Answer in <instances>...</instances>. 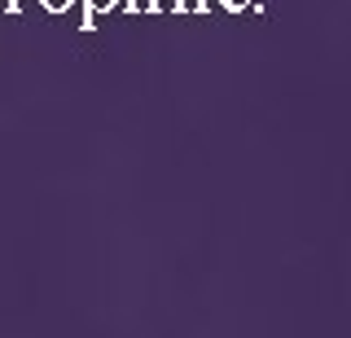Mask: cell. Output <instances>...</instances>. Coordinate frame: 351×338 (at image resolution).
Masks as SVG:
<instances>
[{
    "label": "cell",
    "mask_w": 351,
    "mask_h": 338,
    "mask_svg": "<svg viewBox=\"0 0 351 338\" xmlns=\"http://www.w3.org/2000/svg\"><path fill=\"white\" fill-rule=\"evenodd\" d=\"M44 9H49V14H66V9H71V0H40Z\"/></svg>",
    "instance_id": "obj_3"
},
{
    "label": "cell",
    "mask_w": 351,
    "mask_h": 338,
    "mask_svg": "<svg viewBox=\"0 0 351 338\" xmlns=\"http://www.w3.org/2000/svg\"><path fill=\"white\" fill-rule=\"evenodd\" d=\"M0 9H5V14H9V0H0Z\"/></svg>",
    "instance_id": "obj_5"
},
{
    "label": "cell",
    "mask_w": 351,
    "mask_h": 338,
    "mask_svg": "<svg viewBox=\"0 0 351 338\" xmlns=\"http://www.w3.org/2000/svg\"><path fill=\"white\" fill-rule=\"evenodd\" d=\"M128 9H132V14H154L158 0H128Z\"/></svg>",
    "instance_id": "obj_2"
},
{
    "label": "cell",
    "mask_w": 351,
    "mask_h": 338,
    "mask_svg": "<svg viewBox=\"0 0 351 338\" xmlns=\"http://www.w3.org/2000/svg\"><path fill=\"white\" fill-rule=\"evenodd\" d=\"M241 5H246V0H224V9H233V14H237Z\"/></svg>",
    "instance_id": "obj_4"
},
{
    "label": "cell",
    "mask_w": 351,
    "mask_h": 338,
    "mask_svg": "<svg viewBox=\"0 0 351 338\" xmlns=\"http://www.w3.org/2000/svg\"><path fill=\"white\" fill-rule=\"evenodd\" d=\"M119 0H84V27H93V18H101V14H110V9H114Z\"/></svg>",
    "instance_id": "obj_1"
}]
</instances>
